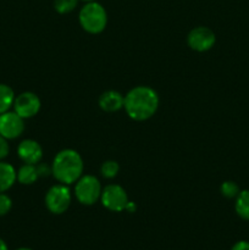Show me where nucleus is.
Masks as SVG:
<instances>
[{"label":"nucleus","mask_w":249,"mask_h":250,"mask_svg":"<svg viewBox=\"0 0 249 250\" xmlns=\"http://www.w3.org/2000/svg\"><path fill=\"white\" fill-rule=\"evenodd\" d=\"M14 111L22 119H32L39 112L42 107L41 99L38 95L33 92H23L15 97Z\"/></svg>","instance_id":"8"},{"label":"nucleus","mask_w":249,"mask_h":250,"mask_svg":"<svg viewBox=\"0 0 249 250\" xmlns=\"http://www.w3.org/2000/svg\"><path fill=\"white\" fill-rule=\"evenodd\" d=\"M9 151H10V146L9 143H7V139L4 138V137L0 134V160L6 158L9 155Z\"/></svg>","instance_id":"20"},{"label":"nucleus","mask_w":249,"mask_h":250,"mask_svg":"<svg viewBox=\"0 0 249 250\" xmlns=\"http://www.w3.org/2000/svg\"><path fill=\"white\" fill-rule=\"evenodd\" d=\"M120 172V165L115 160H106L100 166V173L106 180H112L116 177Z\"/></svg>","instance_id":"16"},{"label":"nucleus","mask_w":249,"mask_h":250,"mask_svg":"<svg viewBox=\"0 0 249 250\" xmlns=\"http://www.w3.org/2000/svg\"><path fill=\"white\" fill-rule=\"evenodd\" d=\"M102 183L95 176L83 175L76 182L75 195L78 203L85 207L94 205L102 195Z\"/></svg>","instance_id":"4"},{"label":"nucleus","mask_w":249,"mask_h":250,"mask_svg":"<svg viewBox=\"0 0 249 250\" xmlns=\"http://www.w3.org/2000/svg\"><path fill=\"white\" fill-rule=\"evenodd\" d=\"M12 208V200L5 193H0V217L9 214Z\"/></svg>","instance_id":"19"},{"label":"nucleus","mask_w":249,"mask_h":250,"mask_svg":"<svg viewBox=\"0 0 249 250\" xmlns=\"http://www.w3.org/2000/svg\"><path fill=\"white\" fill-rule=\"evenodd\" d=\"M17 155L24 164L38 165L43 158V149L34 139H24L17 146Z\"/></svg>","instance_id":"10"},{"label":"nucleus","mask_w":249,"mask_h":250,"mask_svg":"<svg viewBox=\"0 0 249 250\" xmlns=\"http://www.w3.org/2000/svg\"><path fill=\"white\" fill-rule=\"evenodd\" d=\"M83 1H85V2H89V1H97V0H83Z\"/></svg>","instance_id":"25"},{"label":"nucleus","mask_w":249,"mask_h":250,"mask_svg":"<svg viewBox=\"0 0 249 250\" xmlns=\"http://www.w3.org/2000/svg\"><path fill=\"white\" fill-rule=\"evenodd\" d=\"M124 97L117 90H106L99 97V106L105 112H116L124 109Z\"/></svg>","instance_id":"11"},{"label":"nucleus","mask_w":249,"mask_h":250,"mask_svg":"<svg viewBox=\"0 0 249 250\" xmlns=\"http://www.w3.org/2000/svg\"><path fill=\"white\" fill-rule=\"evenodd\" d=\"M84 164L81 154L73 149L59 151L51 164V175L59 183L70 186L83 176Z\"/></svg>","instance_id":"2"},{"label":"nucleus","mask_w":249,"mask_h":250,"mask_svg":"<svg viewBox=\"0 0 249 250\" xmlns=\"http://www.w3.org/2000/svg\"><path fill=\"white\" fill-rule=\"evenodd\" d=\"M24 120L15 111H6L0 115V134L4 138L16 139L23 133Z\"/></svg>","instance_id":"9"},{"label":"nucleus","mask_w":249,"mask_h":250,"mask_svg":"<svg viewBox=\"0 0 249 250\" xmlns=\"http://www.w3.org/2000/svg\"><path fill=\"white\" fill-rule=\"evenodd\" d=\"M17 250H32V249H29V248H20V249H17Z\"/></svg>","instance_id":"24"},{"label":"nucleus","mask_w":249,"mask_h":250,"mask_svg":"<svg viewBox=\"0 0 249 250\" xmlns=\"http://www.w3.org/2000/svg\"><path fill=\"white\" fill-rule=\"evenodd\" d=\"M126 211H128V212H134L136 211V204H134L133 202H128V204H127V207H126Z\"/></svg>","instance_id":"22"},{"label":"nucleus","mask_w":249,"mask_h":250,"mask_svg":"<svg viewBox=\"0 0 249 250\" xmlns=\"http://www.w3.org/2000/svg\"><path fill=\"white\" fill-rule=\"evenodd\" d=\"M216 37L212 29L209 27L198 26L189 31L187 36V44L192 50L198 53H204L210 50L215 45Z\"/></svg>","instance_id":"7"},{"label":"nucleus","mask_w":249,"mask_h":250,"mask_svg":"<svg viewBox=\"0 0 249 250\" xmlns=\"http://www.w3.org/2000/svg\"><path fill=\"white\" fill-rule=\"evenodd\" d=\"M159 95L148 85H137L124 95V109L129 119L134 121H146L156 114L159 109Z\"/></svg>","instance_id":"1"},{"label":"nucleus","mask_w":249,"mask_h":250,"mask_svg":"<svg viewBox=\"0 0 249 250\" xmlns=\"http://www.w3.org/2000/svg\"><path fill=\"white\" fill-rule=\"evenodd\" d=\"M17 181V172L9 163L0 161V193L9 190Z\"/></svg>","instance_id":"12"},{"label":"nucleus","mask_w":249,"mask_h":250,"mask_svg":"<svg viewBox=\"0 0 249 250\" xmlns=\"http://www.w3.org/2000/svg\"><path fill=\"white\" fill-rule=\"evenodd\" d=\"M78 0H54V9L61 15L70 14L77 7Z\"/></svg>","instance_id":"17"},{"label":"nucleus","mask_w":249,"mask_h":250,"mask_svg":"<svg viewBox=\"0 0 249 250\" xmlns=\"http://www.w3.org/2000/svg\"><path fill=\"white\" fill-rule=\"evenodd\" d=\"M237 215L243 220H249V190H241L234 204Z\"/></svg>","instance_id":"14"},{"label":"nucleus","mask_w":249,"mask_h":250,"mask_svg":"<svg viewBox=\"0 0 249 250\" xmlns=\"http://www.w3.org/2000/svg\"><path fill=\"white\" fill-rule=\"evenodd\" d=\"M15 93L7 84H0V115L9 111L14 105Z\"/></svg>","instance_id":"15"},{"label":"nucleus","mask_w":249,"mask_h":250,"mask_svg":"<svg viewBox=\"0 0 249 250\" xmlns=\"http://www.w3.org/2000/svg\"><path fill=\"white\" fill-rule=\"evenodd\" d=\"M100 202L105 209L114 212H121L126 209L129 199L124 187L120 185H107L103 188Z\"/></svg>","instance_id":"6"},{"label":"nucleus","mask_w":249,"mask_h":250,"mask_svg":"<svg viewBox=\"0 0 249 250\" xmlns=\"http://www.w3.org/2000/svg\"><path fill=\"white\" fill-rule=\"evenodd\" d=\"M39 178V172L37 165H32V164H24L17 171V181L21 185L31 186L37 182Z\"/></svg>","instance_id":"13"},{"label":"nucleus","mask_w":249,"mask_h":250,"mask_svg":"<svg viewBox=\"0 0 249 250\" xmlns=\"http://www.w3.org/2000/svg\"><path fill=\"white\" fill-rule=\"evenodd\" d=\"M231 250H249V242L239 241L232 247Z\"/></svg>","instance_id":"21"},{"label":"nucleus","mask_w":249,"mask_h":250,"mask_svg":"<svg viewBox=\"0 0 249 250\" xmlns=\"http://www.w3.org/2000/svg\"><path fill=\"white\" fill-rule=\"evenodd\" d=\"M72 202V195L68 186L59 183L49 188L45 194V207L51 214L61 215L66 212Z\"/></svg>","instance_id":"5"},{"label":"nucleus","mask_w":249,"mask_h":250,"mask_svg":"<svg viewBox=\"0 0 249 250\" xmlns=\"http://www.w3.org/2000/svg\"><path fill=\"white\" fill-rule=\"evenodd\" d=\"M0 250H9V248H7L6 243H5L4 241H2L1 238H0Z\"/></svg>","instance_id":"23"},{"label":"nucleus","mask_w":249,"mask_h":250,"mask_svg":"<svg viewBox=\"0 0 249 250\" xmlns=\"http://www.w3.org/2000/svg\"><path fill=\"white\" fill-rule=\"evenodd\" d=\"M220 192L227 199H232V198H236L239 194V187L236 182L233 181H225L224 183L220 187Z\"/></svg>","instance_id":"18"},{"label":"nucleus","mask_w":249,"mask_h":250,"mask_svg":"<svg viewBox=\"0 0 249 250\" xmlns=\"http://www.w3.org/2000/svg\"><path fill=\"white\" fill-rule=\"evenodd\" d=\"M78 21L85 32L90 34H99L106 28L107 12L100 2H85L80 10Z\"/></svg>","instance_id":"3"}]
</instances>
